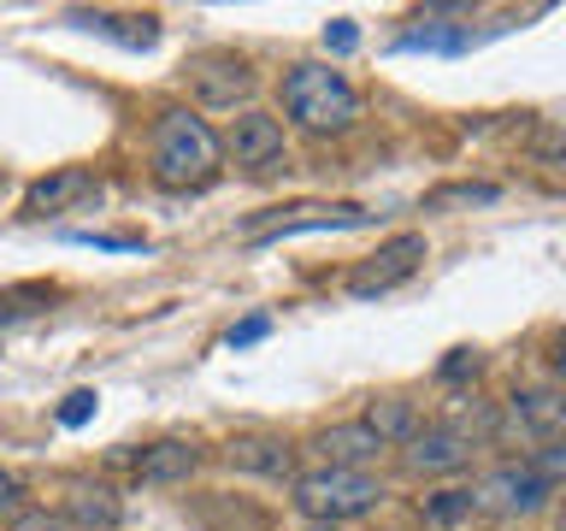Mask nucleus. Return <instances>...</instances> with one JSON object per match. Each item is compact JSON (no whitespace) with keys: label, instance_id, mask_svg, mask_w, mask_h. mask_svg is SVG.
<instances>
[{"label":"nucleus","instance_id":"nucleus-16","mask_svg":"<svg viewBox=\"0 0 566 531\" xmlns=\"http://www.w3.org/2000/svg\"><path fill=\"white\" fill-rule=\"evenodd\" d=\"M360 425L384 442V449H401V442L419 431V407L407 402V396H371L366 414H360Z\"/></svg>","mask_w":566,"mask_h":531},{"label":"nucleus","instance_id":"nucleus-4","mask_svg":"<svg viewBox=\"0 0 566 531\" xmlns=\"http://www.w3.org/2000/svg\"><path fill=\"white\" fill-rule=\"evenodd\" d=\"M548 496H555V485H543L525 460H507V467H495L472 485V508L478 513H507V520H531V513L548 508Z\"/></svg>","mask_w":566,"mask_h":531},{"label":"nucleus","instance_id":"nucleus-3","mask_svg":"<svg viewBox=\"0 0 566 531\" xmlns=\"http://www.w3.org/2000/svg\"><path fill=\"white\" fill-rule=\"evenodd\" d=\"M290 502L301 508L307 525H343L360 520L384 502V485L371 472H343V467H313L290 478Z\"/></svg>","mask_w":566,"mask_h":531},{"label":"nucleus","instance_id":"nucleus-6","mask_svg":"<svg viewBox=\"0 0 566 531\" xmlns=\"http://www.w3.org/2000/svg\"><path fill=\"white\" fill-rule=\"evenodd\" d=\"M502 437H520L531 442V449H543V442H560L566 431V396L555 384H525V389H513L507 396V414L502 425H495Z\"/></svg>","mask_w":566,"mask_h":531},{"label":"nucleus","instance_id":"nucleus-18","mask_svg":"<svg viewBox=\"0 0 566 531\" xmlns=\"http://www.w3.org/2000/svg\"><path fill=\"white\" fill-rule=\"evenodd\" d=\"M495 184H449V189H431L424 195V212H442V207H484V201H495Z\"/></svg>","mask_w":566,"mask_h":531},{"label":"nucleus","instance_id":"nucleus-15","mask_svg":"<svg viewBox=\"0 0 566 531\" xmlns=\"http://www.w3.org/2000/svg\"><path fill=\"white\" fill-rule=\"evenodd\" d=\"M60 520L71 531H118L124 502H118V490H106V485H71L65 502H60Z\"/></svg>","mask_w":566,"mask_h":531},{"label":"nucleus","instance_id":"nucleus-7","mask_svg":"<svg viewBox=\"0 0 566 531\" xmlns=\"http://www.w3.org/2000/svg\"><path fill=\"white\" fill-rule=\"evenodd\" d=\"M424 254H431V248H424L419 230H401V237H389V242L378 248V254H366V260L348 272V295H360V301H371V295H389L396 283H407V278L419 272Z\"/></svg>","mask_w":566,"mask_h":531},{"label":"nucleus","instance_id":"nucleus-9","mask_svg":"<svg viewBox=\"0 0 566 531\" xmlns=\"http://www.w3.org/2000/svg\"><path fill=\"white\" fill-rule=\"evenodd\" d=\"M401 460L413 478H449L460 467H472V442L460 437L449 419H437V425H419V431L401 442Z\"/></svg>","mask_w":566,"mask_h":531},{"label":"nucleus","instance_id":"nucleus-11","mask_svg":"<svg viewBox=\"0 0 566 531\" xmlns=\"http://www.w3.org/2000/svg\"><path fill=\"white\" fill-rule=\"evenodd\" d=\"M88 195H101L95 171H88V166H60V171H48V177H35V184H30L24 212H30V219H48V212H65V207L88 201Z\"/></svg>","mask_w":566,"mask_h":531},{"label":"nucleus","instance_id":"nucleus-12","mask_svg":"<svg viewBox=\"0 0 566 531\" xmlns=\"http://www.w3.org/2000/svg\"><path fill=\"white\" fill-rule=\"evenodd\" d=\"M224 460L248 478H272V485H290L295 478V449L283 437H237L224 449Z\"/></svg>","mask_w":566,"mask_h":531},{"label":"nucleus","instance_id":"nucleus-20","mask_svg":"<svg viewBox=\"0 0 566 531\" xmlns=\"http://www.w3.org/2000/svg\"><path fill=\"white\" fill-rule=\"evenodd\" d=\"M88 419H95V389H71L65 407H60V425L77 431V425H88Z\"/></svg>","mask_w":566,"mask_h":531},{"label":"nucleus","instance_id":"nucleus-14","mask_svg":"<svg viewBox=\"0 0 566 531\" xmlns=\"http://www.w3.org/2000/svg\"><path fill=\"white\" fill-rule=\"evenodd\" d=\"M313 449H318V460H325V467H343V472H366L371 460L384 455V442L371 437L360 419H348V425H331V431H318V437H313Z\"/></svg>","mask_w":566,"mask_h":531},{"label":"nucleus","instance_id":"nucleus-21","mask_svg":"<svg viewBox=\"0 0 566 531\" xmlns=\"http://www.w3.org/2000/svg\"><path fill=\"white\" fill-rule=\"evenodd\" d=\"M7 531H71V525L60 520V513H48V508H24Z\"/></svg>","mask_w":566,"mask_h":531},{"label":"nucleus","instance_id":"nucleus-24","mask_svg":"<svg viewBox=\"0 0 566 531\" xmlns=\"http://www.w3.org/2000/svg\"><path fill=\"white\" fill-rule=\"evenodd\" d=\"M354 42H360V30H354L348 18H336V24L325 30V48H331V53H354Z\"/></svg>","mask_w":566,"mask_h":531},{"label":"nucleus","instance_id":"nucleus-8","mask_svg":"<svg viewBox=\"0 0 566 531\" xmlns=\"http://www.w3.org/2000/svg\"><path fill=\"white\" fill-rule=\"evenodd\" d=\"M224 159H237L242 171H265L283 159V124L272 113H260V106H242L237 118H230V131L219 136Z\"/></svg>","mask_w":566,"mask_h":531},{"label":"nucleus","instance_id":"nucleus-5","mask_svg":"<svg viewBox=\"0 0 566 531\" xmlns=\"http://www.w3.org/2000/svg\"><path fill=\"white\" fill-rule=\"evenodd\" d=\"M184 83L201 106H212V113H237V106H248L260 77L248 60H237V53H195L184 65Z\"/></svg>","mask_w":566,"mask_h":531},{"label":"nucleus","instance_id":"nucleus-1","mask_svg":"<svg viewBox=\"0 0 566 531\" xmlns=\"http://www.w3.org/2000/svg\"><path fill=\"white\" fill-rule=\"evenodd\" d=\"M148 166H154L159 189H201L224 166L219 131L201 113H189V106H166L154 118V136H148Z\"/></svg>","mask_w":566,"mask_h":531},{"label":"nucleus","instance_id":"nucleus-19","mask_svg":"<svg viewBox=\"0 0 566 531\" xmlns=\"http://www.w3.org/2000/svg\"><path fill=\"white\" fill-rule=\"evenodd\" d=\"M24 508H30V485H24V478H18L12 467H0V520L12 525Z\"/></svg>","mask_w":566,"mask_h":531},{"label":"nucleus","instance_id":"nucleus-10","mask_svg":"<svg viewBox=\"0 0 566 531\" xmlns=\"http://www.w3.org/2000/svg\"><path fill=\"white\" fill-rule=\"evenodd\" d=\"M343 225H366V207H290L248 225V242H277V237H301V230H343Z\"/></svg>","mask_w":566,"mask_h":531},{"label":"nucleus","instance_id":"nucleus-23","mask_svg":"<svg viewBox=\"0 0 566 531\" xmlns=\"http://www.w3.org/2000/svg\"><path fill=\"white\" fill-rule=\"evenodd\" d=\"M460 378H478V354L472 348H454L449 361H442V384H460Z\"/></svg>","mask_w":566,"mask_h":531},{"label":"nucleus","instance_id":"nucleus-22","mask_svg":"<svg viewBox=\"0 0 566 531\" xmlns=\"http://www.w3.org/2000/svg\"><path fill=\"white\" fill-rule=\"evenodd\" d=\"M265 331H272V319H265V313H254V319H242V325H230V336H224V343H230V348H248V343H260Z\"/></svg>","mask_w":566,"mask_h":531},{"label":"nucleus","instance_id":"nucleus-13","mask_svg":"<svg viewBox=\"0 0 566 531\" xmlns=\"http://www.w3.org/2000/svg\"><path fill=\"white\" fill-rule=\"evenodd\" d=\"M195 467H201V449L184 437H166V442H148V449L136 455V478L142 485H154V490H166V485H189Z\"/></svg>","mask_w":566,"mask_h":531},{"label":"nucleus","instance_id":"nucleus-2","mask_svg":"<svg viewBox=\"0 0 566 531\" xmlns=\"http://www.w3.org/2000/svg\"><path fill=\"white\" fill-rule=\"evenodd\" d=\"M283 113L313 136H343L360 118V95L336 65L307 60V65H290V77H283Z\"/></svg>","mask_w":566,"mask_h":531},{"label":"nucleus","instance_id":"nucleus-25","mask_svg":"<svg viewBox=\"0 0 566 531\" xmlns=\"http://www.w3.org/2000/svg\"><path fill=\"white\" fill-rule=\"evenodd\" d=\"M307 531H336V525H307Z\"/></svg>","mask_w":566,"mask_h":531},{"label":"nucleus","instance_id":"nucleus-17","mask_svg":"<svg viewBox=\"0 0 566 531\" xmlns=\"http://www.w3.org/2000/svg\"><path fill=\"white\" fill-rule=\"evenodd\" d=\"M424 525H431V531H454L460 520H472V490L467 485H449V490H437V496H424Z\"/></svg>","mask_w":566,"mask_h":531}]
</instances>
